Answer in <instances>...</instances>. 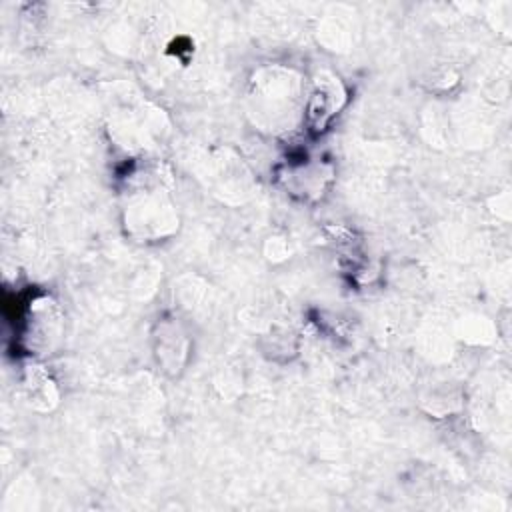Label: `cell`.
<instances>
[{"label": "cell", "instance_id": "5b68a950", "mask_svg": "<svg viewBox=\"0 0 512 512\" xmlns=\"http://www.w3.org/2000/svg\"><path fill=\"white\" fill-rule=\"evenodd\" d=\"M24 386H26L30 404L38 410H50L58 400L56 386L50 380V376L46 374V370H42V366H36V364L28 366Z\"/></svg>", "mask_w": 512, "mask_h": 512}, {"label": "cell", "instance_id": "3957f363", "mask_svg": "<svg viewBox=\"0 0 512 512\" xmlns=\"http://www.w3.org/2000/svg\"><path fill=\"white\" fill-rule=\"evenodd\" d=\"M344 100L346 92L340 80L332 74H320L306 92L304 114L314 128L322 130L326 122L342 108Z\"/></svg>", "mask_w": 512, "mask_h": 512}, {"label": "cell", "instance_id": "7a4b0ae2", "mask_svg": "<svg viewBox=\"0 0 512 512\" xmlns=\"http://www.w3.org/2000/svg\"><path fill=\"white\" fill-rule=\"evenodd\" d=\"M126 224L138 238H162L176 228V212L160 180L138 184L132 190L126 204Z\"/></svg>", "mask_w": 512, "mask_h": 512}, {"label": "cell", "instance_id": "277c9868", "mask_svg": "<svg viewBox=\"0 0 512 512\" xmlns=\"http://www.w3.org/2000/svg\"><path fill=\"white\" fill-rule=\"evenodd\" d=\"M60 336V310L48 296L36 298L28 310V344L36 352H46Z\"/></svg>", "mask_w": 512, "mask_h": 512}, {"label": "cell", "instance_id": "6da1fadb", "mask_svg": "<svg viewBox=\"0 0 512 512\" xmlns=\"http://www.w3.org/2000/svg\"><path fill=\"white\" fill-rule=\"evenodd\" d=\"M306 88L290 68H262L252 78L248 92V114L254 124L270 132L292 130L304 114Z\"/></svg>", "mask_w": 512, "mask_h": 512}]
</instances>
